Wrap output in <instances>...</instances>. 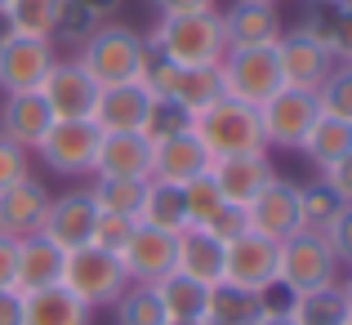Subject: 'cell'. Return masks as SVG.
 I'll return each mask as SVG.
<instances>
[{
	"instance_id": "obj_1",
	"label": "cell",
	"mask_w": 352,
	"mask_h": 325,
	"mask_svg": "<svg viewBox=\"0 0 352 325\" xmlns=\"http://www.w3.org/2000/svg\"><path fill=\"white\" fill-rule=\"evenodd\" d=\"M188 129L210 161H228V156H258L267 152L263 143V125H258V107L236 103V98H214L201 111L188 116Z\"/></svg>"
},
{
	"instance_id": "obj_2",
	"label": "cell",
	"mask_w": 352,
	"mask_h": 325,
	"mask_svg": "<svg viewBox=\"0 0 352 325\" xmlns=\"http://www.w3.org/2000/svg\"><path fill=\"white\" fill-rule=\"evenodd\" d=\"M147 49H156L179 67H219V58L228 54L223 18H219V9L156 18V27L147 32Z\"/></svg>"
},
{
	"instance_id": "obj_3",
	"label": "cell",
	"mask_w": 352,
	"mask_h": 325,
	"mask_svg": "<svg viewBox=\"0 0 352 325\" xmlns=\"http://www.w3.org/2000/svg\"><path fill=\"white\" fill-rule=\"evenodd\" d=\"M143 58H147V36L134 32V27H125V23H103L76 49V63L85 67V76L94 80L98 89H112V85H129V80H138Z\"/></svg>"
},
{
	"instance_id": "obj_4",
	"label": "cell",
	"mask_w": 352,
	"mask_h": 325,
	"mask_svg": "<svg viewBox=\"0 0 352 325\" xmlns=\"http://www.w3.org/2000/svg\"><path fill=\"white\" fill-rule=\"evenodd\" d=\"M339 258L330 254L326 236L321 232H294L276 245V285L285 294H312L326 290V285H339Z\"/></svg>"
},
{
	"instance_id": "obj_5",
	"label": "cell",
	"mask_w": 352,
	"mask_h": 325,
	"mask_svg": "<svg viewBox=\"0 0 352 325\" xmlns=\"http://www.w3.org/2000/svg\"><path fill=\"white\" fill-rule=\"evenodd\" d=\"M58 285H67L85 308H112L120 299V290L129 285V276L116 254H107L98 245H80V249H67Z\"/></svg>"
},
{
	"instance_id": "obj_6",
	"label": "cell",
	"mask_w": 352,
	"mask_h": 325,
	"mask_svg": "<svg viewBox=\"0 0 352 325\" xmlns=\"http://www.w3.org/2000/svg\"><path fill=\"white\" fill-rule=\"evenodd\" d=\"M219 80H223V94L236 103L258 107L263 98H272L281 89V67H276V49H228L219 58Z\"/></svg>"
},
{
	"instance_id": "obj_7",
	"label": "cell",
	"mask_w": 352,
	"mask_h": 325,
	"mask_svg": "<svg viewBox=\"0 0 352 325\" xmlns=\"http://www.w3.org/2000/svg\"><path fill=\"white\" fill-rule=\"evenodd\" d=\"M321 116L317 98L308 89H276L272 98L258 103V125H263V143L281 147V152H299V143L308 138L312 120Z\"/></svg>"
},
{
	"instance_id": "obj_8",
	"label": "cell",
	"mask_w": 352,
	"mask_h": 325,
	"mask_svg": "<svg viewBox=\"0 0 352 325\" xmlns=\"http://www.w3.org/2000/svg\"><path fill=\"white\" fill-rule=\"evenodd\" d=\"M98 138H103V129H98L94 120H54L45 143L36 147V152H41V161L50 165L54 174L85 179V174H94Z\"/></svg>"
},
{
	"instance_id": "obj_9",
	"label": "cell",
	"mask_w": 352,
	"mask_h": 325,
	"mask_svg": "<svg viewBox=\"0 0 352 325\" xmlns=\"http://www.w3.org/2000/svg\"><path fill=\"white\" fill-rule=\"evenodd\" d=\"M223 285L267 294L276 285V240L258 232H241L236 240L223 245Z\"/></svg>"
},
{
	"instance_id": "obj_10",
	"label": "cell",
	"mask_w": 352,
	"mask_h": 325,
	"mask_svg": "<svg viewBox=\"0 0 352 325\" xmlns=\"http://www.w3.org/2000/svg\"><path fill=\"white\" fill-rule=\"evenodd\" d=\"M245 218H250V232L276 240V245H281L285 236H294V232H303V218H299V183L272 174V179L258 188V197L245 205Z\"/></svg>"
},
{
	"instance_id": "obj_11",
	"label": "cell",
	"mask_w": 352,
	"mask_h": 325,
	"mask_svg": "<svg viewBox=\"0 0 352 325\" xmlns=\"http://www.w3.org/2000/svg\"><path fill=\"white\" fill-rule=\"evenodd\" d=\"M36 94L50 103L54 120H89L98 103V85L85 76V67L76 58H54V67L45 71Z\"/></svg>"
},
{
	"instance_id": "obj_12",
	"label": "cell",
	"mask_w": 352,
	"mask_h": 325,
	"mask_svg": "<svg viewBox=\"0 0 352 325\" xmlns=\"http://www.w3.org/2000/svg\"><path fill=\"white\" fill-rule=\"evenodd\" d=\"M156 98L147 94L138 80L129 85H112V89H98V103H94V125L103 134H152V120H156Z\"/></svg>"
},
{
	"instance_id": "obj_13",
	"label": "cell",
	"mask_w": 352,
	"mask_h": 325,
	"mask_svg": "<svg viewBox=\"0 0 352 325\" xmlns=\"http://www.w3.org/2000/svg\"><path fill=\"white\" fill-rule=\"evenodd\" d=\"M58 49L54 41H36V36H0V89L5 94H23L45 80V71L54 67Z\"/></svg>"
},
{
	"instance_id": "obj_14",
	"label": "cell",
	"mask_w": 352,
	"mask_h": 325,
	"mask_svg": "<svg viewBox=\"0 0 352 325\" xmlns=\"http://www.w3.org/2000/svg\"><path fill=\"white\" fill-rule=\"evenodd\" d=\"M272 49H276V67H281V85L285 89H308V94H317V85L339 63L326 45H317L303 32H281V41Z\"/></svg>"
},
{
	"instance_id": "obj_15",
	"label": "cell",
	"mask_w": 352,
	"mask_h": 325,
	"mask_svg": "<svg viewBox=\"0 0 352 325\" xmlns=\"http://www.w3.org/2000/svg\"><path fill=\"white\" fill-rule=\"evenodd\" d=\"M210 165H214V161H210L206 147L192 138L188 125L152 138V179L183 188V183H192V179H201V174H210Z\"/></svg>"
},
{
	"instance_id": "obj_16",
	"label": "cell",
	"mask_w": 352,
	"mask_h": 325,
	"mask_svg": "<svg viewBox=\"0 0 352 325\" xmlns=\"http://www.w3.org/2000/svg\"><path fill=\"white\" fill-rule=\"evenodd\" d=\"M94 218H98V210H94V201H89V188H72V192H63V197H50L41 236H50L54 245L67 254V249L89 245Z\"/></svg>"
},
{
	"instance_id": "obj_17",
	"label": "cell",
	"mask_w": 352,
	"mask_h": 325,
	"mask_svg": "<svg viewBox=\"0 0 352 325\" xmlns=\"http://www.w3.org/2000/svg\"><path fill=\"white\" fill-rule=\"evenodd\" d=\"M120 267H125L129 281L138 285H156L165 272H174V232L147 227V223H134L125 249H120Z\"/></svg>"
},
{
	"instance_id": "obj_18",
	"label": "cell",
	"mask_w": 352,
	"mask_h": 325,
	"mask_svg": "<svg viewBox=\"0 0 352 325\" xmlns=\"http://www.w3.org/2000/svg\"><path fill=\"white\" fill-rule=\"evenodd\" d=\"M50 210V188H45L36 174H23L18 183L0 188V236H36Z\"/></svg>"
},
{
	"instance_id": "obj_19",
	"label": "cell",
	"mask_w": 352,
	"mask_h": 325,
	"mask_svg": "<svg viewBox=\"0 0 352 325\" xmlns=\"http://www.w3.org/2000/svg\"><path fill=\"white\" fill-rule=\"evenodd\" d=\"M219 18H223L228 49H267L285 32L276 5H263V0H232V9H223Z\"/></svg>"
},
{
	"instance_id": "obj_20",
	"label": "cell",
	"mask_w": 352,
	"mask_h": 325,
	"mask_svg": "<svg viewBox=\"0 0 352 325\" xmlns=\"http://www.w3.org/2000/svg\"><path fill=\"white\" fill-rule=\"evenodd\" d=\"M50 125H54V111H50V103H45L36 89L5 94V103H0V138H9L14 147H23V152L32 156L36 147L45 143Z\"/></svg>"
},
{
	"instance_id": "obj_21",
	"label": "cell",
	"mask_w": 352,
	"mask_h": 325,
	"mask_svg": "<svg viewBox=\"0 0 352 325\" xmlns=\"http://www.w3.org/2000/svg\"><path fill=\"white\" fill-rule=\"evenodd\" d=\"M94 179H152V138L103 134L94 156Z\"/></svg>"
},
{
	"instance_id": "obj_22",
	"label": "cell",
	"mask_w": 352,
	"mask_h": 325,
	"mask_svg": "<svg viewBox=\"0 0 352 325\" xmlns=\"http://www.w3.org/2000/svg\"><path fill=\"white\" fill-rule=\"evenodd\" d=\"M63 249L54 245L50 236H23L14 240V290L27 294V290H45V285H58L63 281Z\"/></svg>"
},
{
	"instance_id": "obj_23",
	"label": "cell",
	"mask_w": 352,
	"mask_h": 325,
	"mask_svg": "<svg viewBox=\"0 0 352 325\" xmlns=\"http://www.w3.org/2000/svg\"><path fill=\"white\" fill-rule=\"evenodd\" d=\"M174 272L192 276L201 285H223V240H214L206 227H183L174 236Z\"/></svg>"
},
{
	"instance_id": "obj_24",
	"label": "cell",
	"mask_w": 352,
	"mask_h": 325,
	"mask_svg": "<svg viewBox=\"0 0 352 325\" xmlns=\"http://www.w3.org/2000/svg\"><path fill=\"white\" fill-rule=\"evenodd\" d=\"M272 174L276 170L267 165V152H258V156H228V161L210 165V179H214L219 197L232 201V205H250Z\"/></svg>"
},
{
	"instance_id": "obj_25",
	"label": "cell",
	"mask_w": 352,
	"mask_h": 325,
	"mask_svg": "<svg viewBox=\"0 0 352 325\" xmlns=\"http://www.w3.org/2000/svg\"><path fill=\"white\" fill-rule=\"evenodd\" d=\"M18 299H23V325H94V308H85L67 285L27 290Z\"/></svg>"
},
{
	"instance_id": "obj_26",
	"label": "cell",
	"mask_w": 352,
	"mask_h": 325,
	"mask_svg": "<svg viewBox=\"0 0 352 325\" xmlns=\"http://www.w3.org/2000/svg\"><path fill=\"white\" fill-rule=\"evenodd\" d=\"M223 98V80H219V67H174L170 85H165V98L161 103L179 107L183 116L201 111L206 103Z\"/></svg>"
},
{
	"instance_id": "obj_27",
	"label": "cell",
	"mask_w": 352,
	"mask_h": 325,
	"mask_svg": "<svg viewBox=\"0 0 352 325\" xmlns=\"http://www.w3.org/2000/svg\"><path fill=\"white\" fill-rule=\"evenodd\" d=\"M152 290H156V299H161V308H165L170 321H206L210 285L192 281V276H183V272H165Z\"/></svg>"
},
{
	"instance_id": "obj_28",
	"label": "cell",
	"mask_w": 352,
	"mask_h": 325,
	"mask_svg": "<svg viewBox=\"0 0 352 325\" xmlns=\"http://www.w3.org/2000/svg\"><path fill=\"white\" fill-rule=\"evenodd\" d=\"M299 152L308 156V165H317V174L330 170L335 161H344L352 152V125L348 120H335V116H317L312 129H308V138L299 143Z\"/></svg>"
},
{
	"instance_id": "obj_29",
	"label": "cell",
	"mask_w": 352,
	"mask_h": 325,
	"mask_svg": "<svg viewBox=\"0 0 352 325\" xmlns=\"http://www.w3.org/2000/svg\"><path fill=\"white\" fill-rule=\"evenodd\" d=\"M263 312H267V294L214 285L210 290V308H206V325H254Z\"/></svg>"
},
{
	"instance_id": "obj_30",
	"label": "cell",
	"mask_w": 352,
	"mask_h": 325,
	"mask_svg": "<svg viewBox=\"0 0 352 325\" xmlns=\"http://www.w3.org/2000/svg\"><path fill=\"white\" fill-rule=\"evenodd\" d=\"M138 223H147V227H161V232H174V236H179V232L188 227L183 188H174V183H161V179H147L143 205H138Z\"/></svg>"
},
{
	"instance_id": "obj_31",
	"label": "cell",
	"mask_w": 352,
	"mask_h": 325,
	"mask_svg": "<svg viewBox=\"0 0 352 325\" xmlns=\"http://www.w3.org/2000/svg\"><path fill=\"white\" fill-rule=\"evenodd\" d=\"M63 0H9L0 9V23L14 36H36V41H54V23H58Z\"/></svg>"
},
{
	"instance_id": "obj_32",
	"label": "cell",
	"mask_w": 352,
	"mask_h": 325,
	"mask_svg": "<svg viewBox=\"0 0 352 325\" xmlns=\"http://www.w3.org/2000/svg\"><path fill=\"white\" fill-rule=\"evenodd\" d=\"M285 312L294 317V325H344L348 299L339 285H326V290H312V294H294L285 303Z\"/></svg>"
},
{
	"instance_id": "obj_33",
	"label": "cell",
	"mask_w": 352,
	"mask_h": 325,
	"mask_svg": "<svg viewBox=\"0 0 352 325\" xmlns=\"http://www.w3.org/2000/svg\"><path fill=\"white\" fill-rule=\"evenodd\" d=\"M143 192H147V179H94V188H89V201H94L98 214L138 218Z\"/></svg>"
},
{
	"instance_id": "obj_34",
	"label": "cell",
	"mask_w": 352,
	"mask_h": 325,
	"mask_svg": "<svg viewBox=\"0 0 352 325\" xmlns=\"http://www.w3.org/2000/svg\"><path fill=\"white\" fill-rule=\"evenodd\" d=\"M112 312H116V325H165L170 321L165 308H161V299H156V290L152 285H138V281H129L125 290H120Z\"/></svg>"
},
{
	"instance_id": "obj_35",
	"label": "cell",
	"mask_w": 352,
	"mask_h": 325,
	"mask_svg": "<svg viewBox=\"0 0 352 325\" xmlns=\"http://www.w3.org/2000/svg\"><path fill=\"white\" fill-rule=\"evenodd\" d=\"M344 210V201L326 188V179H312V183H299V218H303V232H326L330 218Z\"/></svg>"
},
{
	"instance_id": "obj_36",
	"label": "cell",
	"mask_w": 352,
	"mask_h": 325,
	"mask_svg": "<svg viewBox=\"0 0 352 325\" xmlns=\"http://www.w3.org/2000/svg\"><path fill=\"white\" fill-rule=\"evenodd\" d=\"M312 98H317L321 116H335V120H348L352 125V63H335Z\"/></svg>"
},
{
	"instance_id": "obj_37",
	"label": "cell",
	"mask_w": 352,
	"mask_h": 325,
	"mask_svg": "<svg viewBox=\"0 0 352 325\" xmlns=\"http://www.w3.org/2000/svg\"><path fill=\"white\" fill-rule=\"evenodd\" d=\"M219 205H223V197H219V188H214V179H210V174L183 183V210H188V227H206V223L219 214Z\"/></svg>"
},
{
	"instance_id": "obj_38",
	"label": "cell",
	"mask_w": 352,
	"mask_h": 325,
	"mask_svg": "<svg viewBox=\"0 0 352 325\" xmlns=\"http://www.w3.org/2000/svg\"><path fill=\"white\" fill-rule=\"evenodd\" d=\"M98 18L89 14V9H80L76 0H63V9H58V23H54V41H63L67 49H80V45L89 41V36L98 32Z\"/></svg>"
},
{
	"instance_id": "obj_39",
	"label": "cell",
	"mask_w": 352,
	"mask_h": 325,
	"mask_svg": "<svg viewBox=\"0 0 352 325\" xmlns=\"http://www.w3.org/2000/svg\"><path fill=\"white\" fill-rule=\"evenodd\" d=\"M326 27H330V54L339 63H352V0L326 5Z\"/></svg>"
},
{
	"instance_id": "obj_40",
	"label": "cell",
	"mask_w": 352,
	"mask_h": 325,
	"mask_svg": "<svg viewBox=\"0 0 352 325\" xmlns=\"http://www.w3.org/2000/svg\"><path fill=\"white\" fill-rule=\"evenodd\" d=\"M138 218H120V214H98L94 218V232H89V245L107 249V254H120L129 240V232H134Z\"/></svg>"
},
{
	"instance_id": "obj_41",
	"label": "cell",
	"mask_w": 352,
	"mask_h": 325,
	"mask_svg": "<svg viewBox=\"0 0 352 325\" xmlns=\"http://www.w3.org/2000/svg\"><path fill=\"white\" fill-rule=\"evenodd\" d=\"M330 245V254L339 258V267H352V205H344L335 218H330V227L321 232Z\"/></svg>"
},
{
	"instance_id": "obj_42",
	"label": "cell",
	"mask_w": 352,
	"mask_h": 325,
	"mask_svg": "<svg viewBox=\"0 0 352 325\" xmlns=\"http://www.w3.org/2000/svg\"><path fill=\"white\" fill-rule=\"evenodd\" d=\"M206 232H210L214 240H223V245H228V240H236L241 232H250L245 205H232V201H223V205H219V214L206 223Z\"/></svg>"
},
{
	"instance_id": "obj_43",
	"label": "cell",
	"mask_w": 352,
	"mask_h": 325,
	"mask_svg": "<svg viewBox=\"0 0 352 325\" xmlns=\"http://www.w3.org/2000/svg\"><path fill=\"white\" fill-rule=\"evenodd\" d=\"M23 174H32V170H27V152H23V147H14L9 138H0V188L18 183Z\"/></svg>"
},
{
	"instance_id": "obj_44",
	"label": "cell",
	"mask_w": 352,
	"mask_h": 325,
	"mask_svg": "<svg viewBox=\"0 0 352 325\" xmlns=\"http://www.w3.org/2000/svg\"><path fill=\"white\" fill-rule=\"evenodd\" d=\"M321 179H326V188L335 192L344 205H352V152L344 156V161H335L330 170H321Z\"/></svg>"
},
{
	"instance_id": "obj_45",
	"label": "cell",
	"mask_w": 352,
	"mask_h": 325,
	"mask_svg": "<svg viewBox=\"0 0 352 325\" xmlns=\"http://www.w3.org/2000/svg\"><path fill=\"white\" fill-rule=\"evenodd\" d=\"M152 9L161 18H170V14H206V9H219V0H152Z\"/></svg>"
},
{
	"instance_id": "obj_46",
	"label": "cell",
	"mask_w": 352,
	"mask_h": 325,
	"mask_svg": "<svg viewBox=\"0 0 352 325\" xmlns=\"http://www.w3.org/2000/svg\"><path fill=\"white\" fill-rule=\"evenodd\" d=\"M0 325H23V299H18V290H0Z\"/></svg>"
},
{
	"instance_id": "obj_47",
	"label": "cell",
	"mask_w": 352,
	"mask_h": 325,
	"mask_svg": "<svg viewBox=\"0 0 352 325\" xmlns=\"http://www.w3.org/2000/svg\"><path fill=\"white\" fill-rule=\"evenodd\" d=\"M0 290H14V236H0Z\"/></svg>"
},
{
	"instance_id": "obj_48",
	"label": "cell",
	"mask_w": 352,
	"mask_h": 325,
	"mask_svg": "<svg viewBox=\"0 0 352 325\" xmlns=\"http://www.w3.org/2000/svg\"><path fill=\"white\" fill-rule=\"evenodd\" d=\"M76 5H80V9H89L98 23H112L116 9H120V0H76Z\"/></svg>"
},
{
	"instance_id": "obj_49",
	"label": "cell",
	"mask_w": 352,
	"mask_h": 325,
	"mask_svg": "<svg viewBox=\"0 0 352 325\" xmlns=\"http://www.w3.org/2000/svg\"><path fill=\"white\" fill-rule=\"evenodd\" d=\"M254 325H294V317H290L285 308H267V312H263V317H258Z\"/></svg>"
},
{
	"instance_id": "obj_50",
	"label": "cell",
	"mask_w": 352,
	"mask_h": 325,
	"mask_svg": "<svg viewBox=\"0 0 352 325\" xmlns=\"http://www.w3.org/2000/svg\"><path fill=\"white\" fill-rule=\"evenodd\" d=\"M339 290H344V299H348V308H352V267H348V281H339Z\"/></svg>"
},
{
	"instance_id": "obj_51",
	"label": "cell",
	"mask_w": 352,
	"mask_h": 325,
	"mask_svg": "<svg viewBox=\"0 0 352 325\" xmlns=\"http://www.w3.org/2000/svg\"><path fill=\"white\" fill-rule=\"evenodd\" d=\"M165 325H206V321H165Z\"/></svg>"
},
{
	"instance_id": "obj_52",
	"label": "cell",
	"mask_w": 352,
	"mask_h": 325,
	"mask_svg": "<svg viewBox=\"0 0 352 325\" xmlns=\"http://www.w3.org/2000/svg\"><path fill=\"white\" fill-rule=\"evenodd\" d=\"M308 5H339V0H308Z\"/></svg>"
},
{
	"instance_id": "obj_53",
	"label": "cell",
	"mask_w": 352,
	"mask_h": 325,
	"mask_svg": "<svg viewBox=\"0 0 352 325\" xmlns=\"http://www.w3.org/2000/svg\"><path fill=\"white\" fill-rule=\"evenodd\" d=\"M344 325H352V308H348V321H344Z\"/></svg>"
},
{
	"instance_id": "obj_54",
	"label": "cell",
	"mask_w": 352,
	"mask_h": 325,
	"mask_svg": "<svg viewBox=\"0 0 352 325\" xmlns=\"http://www.w3.org/2000/svg\"><path fill=\"white\" fill-rule=\"evenodd\" d=\"M0 36H5V23H0Z\"/></svg>"
},
{
	"instance_id": "obj_55",
	"label": "cell",
	"mask_w": 352,
	"mask_h": 325,
	"mask_svg": "<svg viewBox=\"0 0 352 325\" xmlns=\"http://www.w3.org/2000/svg\"><path fill=\"white\" fill-rule=\"evenodd\" d=\"M5 5H9V0H0V9H5Z\"/></svg>"
},
{
	"instance_id": "obj_56",
	"label": "cell",
	"mask_w": 352,
	"mask_h": 325,
	"mask_svg": "<svg viewBox=\"0 0 352 325\" xmlns=\"http://www.w3.org/2000/svg\"><path fill=\"white\" fill-rule=\"evenodd\" d=\"M263 5H276V0H263Z\"/></svg>"
}]
</instances>
